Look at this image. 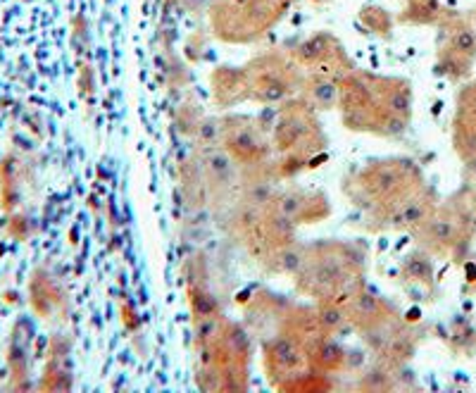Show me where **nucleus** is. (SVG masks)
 Instances as JSON below:
<instances>
[{
    "instance_id": "f257e3e1",
    "label": "nucleus",
    "mask_w": 476,
    "mask_h": 393,
    "mask_svg": "<svg viewBox=\"0 0 476 393\" xmlns=\"http://www.w3.org/2000/svg\"><path fill=\"white\" fill-rule=\"evenodd\" d=\"M293 279L300 296L345 305L352 293L367 286V253L352 241H315L307 244L305 262Z\"/></svg>"
},
{
    "instance_id": "f03ea898",
    "label": "nucleus",
    "mask_w": 476,
    "mask_h": 393,
    "mask_svg": "<svg viewBox=\"0 0 476 393\" xmlns=\"http://www.w3.org/2000/svg\"><path fill=\"white\" fill-rule=\"evenodd\" d=\"M424 172L412 158L388 155L367 160L343 179V195L364 215L400 203L424 186Z\"/></svg>"
},
{
    "instance_id": "7ed1b4c3",
    "label": "nucleus",
    "mask_w": 476,
    "mask_h": 393,
    "mask_svg": "<svg viewBox=\"0 0 476 393\" xmlns=\"http://www.w3.org/2000/svg\"><path fill=\"white\" fill-rule=\"evenodd\" d=\"M198 353L195 384L207 393H241L251 386L253 334L246 325L226 320L217 339Z\"/></svg>"
},
{
    "instance_id": "20e7f679",
    "label": "nucleus",
    "mask_w": 476,
    "mask_h": 393,
    "mask_svg": "<svg viewBox=\"0 0 476 393\" xmlns=\"http://www.w3.org/2000/svg\"><path fill=\"white\" fill-rule=\"evenodd\" d=\"M293 0H214L207 10L210 31L229 45H251L274 29Z\"/></svg>"
},
{
    "instance_id": "39448f33",
    "label": "nucleus",
    "mask_w": 476,
    "mask_h": 393,
    "mask_svg": "<svg viewBox=\"0 0 476 393\" xmlns=\"http://www.w3.org/2000/svg\"><path fill=\"white\" fill-rule=\"evenodd\" d=\"M329 138L324 134L317 110L303 94L281 103L272 122V148L276 155H298L312 165L327 160Z\"/></svg>"
},
{
    "instance_id": "423d86ee",
    "label": "nucleus",
    "mask_w": 476,
    "mask_h": 393,
    "mask_svg": "<svg viewBox=\"0 0 476 393\" xmlns=\"http://www.w3.org/2000/svg\"><path fill=\"white\" fill-rule=\"evenodd\" d=\"M248 103L258 105H281L298 96L305 84V69L293 60L288 50H267L255 55L246 65Z\"/></svg>"
},
{
    "instance_id": "0eeeda50",
    "label": "nucleus",
    "mask_w": 476,
    "mask_h": 393,
    "mask_svg": "<svg viewBox=\"0 0 476 393\" xmlns=\"http://www.w3.org/2000/svg\"><path fill=\"white\" fill-rule=\"evenodd\" d=\"M339 112L348 131L391 138V117L381 107L376 89L371 84V72L355 69L345 79H341Z\"/></svg>"
},
{
    "instance_id": "6e6552de",
    "label": "nucleus",
    "mask_w": 476,
    "mask_h": 393,
    "mask_svg": "<svg viewBox=\"0 0 476 393\" xmlns=\"http://www.w3.org/2000/svg\"><path fill=\"white\" fill-rule=\"evenodd\" d=\"M274 122V117H272ZM272 122H265V114H224V143L222 148L241 170L262 165L272 158Z\"/></svg>"
},
{
    "instance_id": "1a4fd4ad",
    "label": "nucleus",
    "mask_w": 476,
    "mask_h": 393,
    "mask_svg": "<svg viewBox=\"0 0 476 393\" xmlns=\"http://www.w3.org/2000/svg\"><path fill=\"white\" fill-rule=\"evenodd\" d=\"M422 336H424L422 327L405 322V317L400 312L388 317L381 325L359 334V339L364 341L367 350L374 355V360L384 362L388 367L408 365L412 357H415L417 348H419Z\"/></svg>"
},
{
    "instance_id": "9d476101",
    "label": "nucleus",
    "mask_w": 476,
    "mask_h": 393,
    "mask_svg": "<svg viewBox=\"0 0 476 393\" xmlns=\"http://www.w3.org/2000/svg\"><path fill=\"white\" fill-rule=\"evenodd\" d=\"M472 212L474 207L472 210H460L455 205L436 207L431 217L415 231L417 244L431 255H455L464 244H469Z\"/></svg>"
},
{
    "instance_id": "9b49d317",
    "label": "nucleus",
    "mask_w": 476,
    "mask_h": 393,
    "mask_svg": "<svg viewBox=\"0 0 476 393\" xmlns=\"http://www.w3.org/2000/svg\"><path fill=\"white\" fill-rule=\"evenodd\" d=\"M436 207H438L436 193H433L431 186L424 184L422 188H417L415 193H410L400 203L386 207V210L364 215L359 227L367 234H388V231H410V234H415L431 217V212Z\"/></svg>"
},
{
    "instance_id": "f8f14e48",
    "label": "nucleus",
    "mask_w": 476,
    "mask_h": 393,
    "mask_svg": "<svg viewBox=\"0 0 476 393\" xmlns=\"http://www.w3.org/2000/svg\"><path fill=\"white\" fill-rule=\"evenodd\" d=\"M195 155H198L202 165L207 191H210V205L207 207L214 210V217H222L224 212H229L241 200L243 170L222 146L195 150Z\"/></svg>"
},
{
    "instance_id": "ddd939ff",
    "label": "nucleus",
    "mask_w": 476,
    "mask_h": 393,
    "mask_svg": "<svg viewBox=\"0 0 476 393\" xmlns=\"http://www.w3.org/2000/svg\"><path fill=\"white\" fill-rule=\"evenodd\" d=\"M288 53L307 72L324 74V77L339 79V82L357 69L350 55L345 53L343 43L331 31H317L312 36H305Z\"/></svg>"
},
{
    "instance_id": "4468645a",
    "label": "nucleus",
    "mask_w": 476,
    "mask_h": 393,
    "mask_svg": "<svg viewBox=\"0 0 476 393\" xmlns=\"http://www.w3.org/2000/svg\"><path fill=\"white\" fill-rule=\"evenodd\" d=\"M262 367L272 389L283 391L293 379L310 372V350L303 341L276 334L274 339L262 341Z\"/></svg>"
},
{
    "instance_id": "2eb2a0df",
    "label": "nucleus",
    "mask_w": 476,
    "mask_h": 393,
    "mask_svg": "<svg viewBox=\"0 0 476 393\" xmlns=\"http://www.w3.org/2000/svg\"><path fill=\"white\" fill-rule=\"evenodd\" d=\"M291 305H293L291 298L281 296L276 291H269V288H258L246 303V308H243V325L248 327L253 339H258L262 343V341L274 339L276 334H281Z\"/></svg>"
},
{
    "instance_id": "dca6fc26",
    "label": "nucleus",
    "mask_w": 476,
    "mask_h": 393,
    "mask_svg": "<svg viewBox=\"0 0 476 393\" xmlns=\"http://www.w3.org/2000/svg\"><path fill=\"white\" fill-rule=\"evenodd\" d=\"M371 84L376 89L381 107L391 117V138L403 136L410 129L412 107H415L412 84L403 77H384V74H371Z\"/></svg>"
},
{
    "instance_id": "f3484780",
    "label": "nucleus",
    "mask_w": 476,
    "mask_h": 393,
    "mask_svg": "<svg viewBox=\"0 0 476 393\" xmlns=\"http://www.w3.org/2000/svg\"><path fill=\"white\" fill-rule=\"evenodd\" d=\"M276 212H281L286 219H291L295 227L303 224H319L331 217V203L327 193L312 188H283L276 193L274 203Z\"/></svg>"
},
{
    "instance_id": "a211bd4d",
    "label": "nucleus",
    "mask_w": 476,
    "mask_h": 393,
    "mask_svg": "<svg viewBox=\"0 0 476 393\" xmlns=\"http://www.w3.org/2000/svg\"><path fill=\"white\" fill-rule=\"evenodd\" d=\"M396 312H400L396 305L388 303L384 296L374 293L367 286H362L357 293H352L350 300L345 303L348 327L357 334H362L371 327L381 325V322L388 320V317H393Z\"/></svg>"
},
{
    "instance_id": "6ab92c4d",
    "label": "nucleus",
    "mask_w": 476,
    "mask_h": 393,
    "mask_svg": "<svg viewBox=\"0 0 476 393\" xmlns=\"http://www.w3.org/2000/svg\"><path fill=\"white\" fill-rule=\"evenodd\" d=\"M210 91L217 107L231 110L241 103H248V82L246 69L234 65H219L210 74Z\"/></svg>"
},
{
    "instance_id": "aec40b11",
    "label": "nucleus",
    "mask_w": 476,
    "mask_h": 393,
    "mask_svg": "<svg viewBox=\"0 0 476 393\" xmlns=\"http://www.w3.org/2000/svg\"><path fill=\"white\" fill-rule=\"evenodd\" d=\"M359 362L362 360L355 357V353L345 348L343 343H339L336 336H324L319 343H315L310 348V369L329 374V377L350 372Z\"/></svg>"
},
{
    "instance_id": "412c9836",
    "label": "nucleus",
    "mask_w": 476,
    "mask_h": 393,
    "mask_svg": "<svg viewBox=\"0 0 476 393\" xmlns=\"http://www.w3.org/2000/svg\"><path fill=\"white\" fill-rule=\"evenodd\" d=\"M179 193L188 212H200L210 205V191L198 155H191L179 165Z\"/></svg>"
},
{
    "instance_id": "4be33fe9",
    "label": "nucleus",
    "mask_w": 476,
    "mask_h": 393,
    "mask_svg": "<svg viewBox=\"0 0 476 393\" xmlns=\"http://www.w3.org/2000/svg\"><path fill=\"white\" fill-rule=\"evenodd\" d=\"M281 334H288V336L303 341L307 346V350H310L315 343H319L324 336H329V334L322 329V322H319V317H317L315 305H303V303L291 305Z\"/></svg>"
},
{
    "instance_id": "5701e85b",
    "label": "nucleus",
    "mask_w": 476,
    "mask_h": 393,
    "mask_svg": "<svg viewBox=\"0 0 476 393\" xmlns=\"http://www.w3.org/2000/svg\"><path fill=\"white\" fill-rule=\"evenodd\" d=\"M295 224L291 219H286L281 212H276L274 207L265 212L262 227H260V253H258V262L262 260L267 253L274 251V248H281L286 244H293L295 241Z\"/></svg>"
},
{
    "instance_id": "b1692460",
    "label": "nucleus",
    "mask_w": 476,
    "mask_h": 393,
    "mask_svg": "<svg viewBox=\"0 0 476 393\" xmlns=\"http://www.w3.org/2000/svg\"><path fill=\"white\" fill-rule=\"evenodd\" d=\"M305 253H307V244L293 241V244H286L281 248L269 251L262 260H260V265H262V269L267 272V274L295 276L305 262Z\"/></svg>"
},
{
    "instance_id": "393cba45",
    "label": "nucleus",
    "mask_w": 476,
    "mask_h": 393,
    "mask_svg": "<svg viewBox=\"0 0 476 393\" xmlns=\"http://www.w3.org/2000/svg\"><path fill=\"white\" fill-rule=\"evenodd\" d=\"M317 112H329V110H339V94L341 82L339 79L324 77V74L307 72L303 91H300Z\"/></svg>"
},
{
    "instance_id": "a878e982",
    "label": "nucleus",
    "mask_w": 476,
    "mask_h": 393,
    "mask_svg": "<svg viewBox=\"0 0 476 393\" xmlns=\"http://www.w3.org/2000/svg\"><path fill=\"white\" fill-rule=\"evenodd\" d=\"M400 279L408 286H417L422 291L433 288V260L431 253L419 246L417 251L408 253L400 262Z\"/></svg>"
},
{
    "instance_id": "bb28decb",
    "label": "nucleus",
    "mask_w": 476,
    "mask_h": 393,
    "mask_svg": "<svg viewBox=\"0 0 476 393\" xmlns=\"http://www.w3.org/2000/svg\"><path fill=\"white\" fill-rule=\"evenodd\" d=\"M405 367H388L384 362L374 360L369 367H364L357 374L355 389L364 393H386V391H396L400 389V374Z\"/></svg>"
},
{
    "instance_id": "cd10ccee",
    "label": "nucleus",
    "mask_w": 476,
    "mask_h": 393,
    "mask_svg": "<svg viewBox=\"0 0 476 393\" xmlns=\"http://www.w3.org/2000/svg\"><path fill=\"white\" fill-rule=\"evenodd\" d=\"M440 0H405V8L396 15L398 24L405 27H433L443 17Z\"/></svg>"
},
{
    "instance_id": "c85d7f7f",
    "label": "nucleus",
    "mask_w": 476,
    "mask_h": 393,
    "mask_svg": "<svg viewBox=\"0 0 476 393\" xmlns=\"http://www.w3.org/2000/svg\"><path fill=\"white\" fill-rule=\"evenodd\" d=\"M357 22L367 34H371V36H376V38H384V41H391L393 29L398 24L396 15H393L391 10H386L384 5H376V3L362 5L357 13Z\"/></svg>"
},
{
    "instance_id": "c756f323",
    "label": "nucleus",
    "mask_w": 476,
    "mask_h": 393,
    "mask_svg": "<svg viewBox=\"0 0 476 393\" xmlns=\"http://www.w3.org/2000/svg\"><path fill=\"white\" fill-rule=\"evenodd\" d=\"M186 291H188V305L193 320H202V317H212L222 312L217 296L210 291V284H186Z\"/></svg>"
},
{
    "instance_id": "7c9ffc66",
    "label": "nucleus",
    "mask_w": 476,
    "mask_h": 393,
    "mask_svg": "<svg viewBox=\"0 0 476 393\" xmlns=\"http://www.w3.org/2000/svg\"><path fill=\"white\" fill-rule=\"evenodd\" d=\"M315 308H317L319 322H322V329L329 336H339L348 327L345 305L336 303V300H315Z\"/></svg>"
},
{
    "instance_id": "2f4dec72",
    "label": "nucleus",
    "mask_w": 476,
    "mask_h": 393,
    "mask_svg": "<svg viewBox=\"0 0 476 393\" xmlns=\"http://www.w3.org/2000/svg\"><path fill=\"white\" fill-rule=\"evenodd\" d=\"M193 143L195 150L205 148H217L224 143V117H214V114H205L200 119L198 129L193 131Z\"/></svg>"
},
{
    "instance_id": "473e14b6",
    "label": "nucleus",
    "mask_w": 476,
    "mask_h": 393,
    "mask_svg": "<svg viewBox=\"0 0 476 393\" xmlns=\"http://www.w3.org/2000/svg\"><path fill=\"white\" fill-rule=\"evenodd\" d=\"M202 117H205V114H202L198 101L186 98L181 105L177 107V112H174V126H177V131L181 136H193V131L198 129Z\"/></svg>"
},
{
    "instance_id": "72a5a7b5",
    "label": "nucleus",
    "mask_w": 476,
    "mask_h": 393,
    "mask_svg": "<svg viewBox=\"0 0 476 393\" xmlns=\"http://www.w3.org/2000/svg\"><path fill=\"white\" fill-rule=\"evenodd\" d=\"M329 389H334L329 374L310 369V372L300 374L298 379H293L281 393H319V391H329Z\"/></svg>"
},
{
    "instance_id": "f704fd0d",
    "label": "nucleus",
    "mask_w": 476,
    "mask_h": 393,
    "mask_svg": "<svg viewBox=\"0 0 476 393\" xmlns=\"http://www.w3.org/2000/svg\"><path fill=\"white\" fill-rule=\"evenodd\" d=\"M214 0H181V10L191 15H207Z\"/></svg>"
},
{
    "instance_id": "c9c22d12",
    "label": "nucleus",
    "mask_w": 476,
    "mask_h": 393,
    "mask_svg": "<svg viewBox=\"0 0 476 393\" xmlns=\"http://www.w3.org/2000/svg\"><path fill=\"white\" fill-rule=\"evenodd\" d=\"M119 317H121V322H124V327H129V329L136 327V322H131L133 317H136V312H133V305L126 303V300L119 305Z\"/></svg>"
},
{
    "instance_id": "e433bc0d",
    "label": "nucleus",
    "mask_w": 476,
    "mask_h": 393,
    "mask_svg": "<svg viewBox=\"0 0 476 393\" xmlns=\"http://www.w3.org/2000/svg\"><path fill=\"white\" fill-rule=\"evenodd\" d=\"M165 5L170 10H174V8H181V0H165Z\"/></svg>"
},
{
    "instance_id": "4c0bfd02",
    "label": "nucleus",
    "mask_w": 476,
    "mask_h": 393,
    "mask_svg": "<svg viewBox=\"0 0 476 393\" xmlns=\"http://www.w3.org/2000/svg\"><path fill=\"white\" fill-rule=\"evenodd\" d=\"M310 3H317V5H322V3H329V0H310Z\"/></svg>"
}]
</instances>
